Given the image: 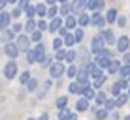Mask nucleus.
I'll use <instances>...</instances> for the list:
<instances>
[{
	"instance_id": "nucleus-41",
	"label": "nucleus",
	"mask_w": 130,
	"mask_h": 120,
	"mask_svg": "<svg viewBox=\"0 0 130 120\" xmlns=\"http://www.w3.org/2000/svg\"><path fill=\"white\" fill-rule=\"evenodd\" d=\"M111 94H113V98H117L121 94V86H119V83H113V86H111Z\"/></svg>"
},
{
	"instance_id": "nucleus-6",
	"label": "nucleus",
	"mask_w": 130,
	"mask_h": 120,
	"mask_svg": "<svg viewBox=\"0 0 130 120\" xmlns=\"http://www.w3.org/2000/svg\"><path fill=\"white\" fill-rule=\"evenodd\" d=\"M117 49H119L121 53L128 51V49H130V38H128V36H121V38L117 39Z\"/></svg>"
},
{
	"instance_id": "nucleus-35",
	"label": "nucleus",
	"mask_w": 130,
	"mask_h": 120,
	"mask_svg": "<svg viewBox=\"0 0 130 120\" xmlns=\"http://www.w3.org/2000/svg\"><path fill=\"white\" fill-rule=\"evenodd\" d=\"M23 28L26 30V32H32V30H36V23H34L32 19H28V21H26V25L23 26Z\"/></svg>"
},
{
	"instance_id": "nucleus-59",
	"label": "nucleus",
	"mask_w": 130,
	"mask_h": 120,
	"mask_svg": "<svg viewBox=\"0 0 130 120\" xmlns=\"http://www.w3.org/2000/svg\"><path fill=\"white\" fill-rule=\"evenodd\" d=\"M57 2H62V4H64V2H68V0H57Z\"/></svg>"
},
{
	"instance_id": "nucleus-61",
	"label": "nucleus",
	"mask_w": 130,
	"mask_h": 120,
	"mask_svg": "<svg viewBox=\"0 0 130 120\" xmlns=\"http://www.w3.org/2000/svg\"><path fill=\"white\" fill-rule=\"evenodd\" d=\"M128 81H130V75H128Z\"/></svg>"
},
{
	"instance_id": "nucleus-50",
	"label": "nucleus",
	"mask_w": 130,
	"mask_h": 120,
	"mask_svg": "<svg viewBox=\"0 0 130 120\" xmlns=\"http://www.w3.org/2000/svg\"><path fill=\"white\" fill-rule=\"evenodd\" d=\"M117 25L119 26H124V25H126V19H124V17H117Z\"/></svg>"
},
{
	"instance_id": "nucleus-21",
	"label": "nucleus",
	"mask_w": 130,
	"mask_h": 120,
	"mask_svg": "<svg viewBox=\"0 0 130 120\" xmlns=\"http://www.w3.org/2000/svg\"><path fill=\"white\" fill-rule=\"evenodd\" d=\"M126 101H128V94H119L117 98H115V105H117V107L126 105Z\"/></svg>"
},
{
	"instance_id": "nucleus-62",
	"label": "nucleus",
	"mask_w": 130,
	"mask_h": 120,
	"mask_svg": "<svg viewBox=\"0 0 130 120\" xmlns=\"http://www.w3.org/2000/svg\"><path fill=\"white\" fill-rule=\"evenodd\" d=\"M28 120H32V118H28Z\"/></svg>"
},
{
	"instance_id": "nucleus-53",
	"label": "nucleus",
	"mask_w": 130,
	"mask_h": 120,
	"mask_svg": "<svg viewBox=\"0 0 130 120\" xmlns=\"http://www.w3.org/2000/svg\"><path fill=\"white\" fill-rule=\"evenodd\" d=\"M66 120H77V116H75V114H68V118Z\"/></svg>"
},
{
	"instance_id": "nucleus-55",
	"label": "nucleus",
	"mask_w": 130,
	"mask_h": 120,
	"mask_svg": "<svg viewBox=\"0 0 130 120\" xmlns=\"http://www.w3.org/2000/svg\"><path fill=\"white\" fill-rule=\"evenodd\" d=\"M38 120H49V116H47V114H42V116H40Z\"/></svg>"
},
{
	"instance_id": "nucleus-48",
	"label": "nucleus",
	"mask_w": 130,
	"mask_h": 120,
	"mask_svg": "<svg viewBox=\"0 0 130 120\" xmlns=\"http://www.w3.org/2000/svg\"><path fill=\"white\" fill-rule=\"evenodd\" d=\"M4 32H6V36H8V39H13V38H15V32H11L10 28H6V30H4Z\"/></svg>"
},
{
	"instance_id": "nucleus-29",
	"label": "nucleus",
	"mask_w": 130,
	"mask_h": 120,
	"mask_svg": "<svg viewBox=\"0 0 130 120\" xmlns=\"http://www.w3.org/2000/svg\"><path fill=\"white\" fill-rule=\"evenodd\" d=\"M57 15H59V8H57V6H51V8H47V11H45V17H51V19H53V17H57Z\"/></svg>"
},
{
	"instance_id": "nucleus-52",
	"label": "nucleus",
	"mask_w": 130,
	"mask_h": 120,
	"mask_svg": "<svg viewBox=\"0 0 130 120\" xmlns=\"http://www.w3.org/2000/svg\"><path fill=\"white\" fill-rule=\"evenodd\" d=\"M28 6V0H19V8H25Z\"/></svg>"
},
{
	"instance_id": "nucleus-44",
	"label": "nucleus",
	"mask_w": 130,
	"mask_h": 120,
	"mask_svg": "<svg viewBox=\"0 0 130 120\" xmlns=\"http://www.w3.org/2000/svg\"><path fill=\"white\" fill-rule=\"evenodd\" d=\"M68 114H70V111H66V107H64V109H60L59 118H60V120H66V118H68Z\"/></svg>"
},
{
	"instance_id": "nucleus-8",
	"label": "nucleus",
	"mask_w": 130,
	"mask_h": 120,
	"mask_svg": "<svg viewBox=\"0 0 130 120\" xmlns=\"http://www.w3.org/2000/svg\"><path fill=\"white\" fill-rule=\"evenodd\" d=\"M10 21H11V15L8 11H0V28L6 30L10 28Z\"/></svg>"
},
{
	"instance_id": "nucleus-23",
	"label": "nucleus",
	"mask_w": 130,
	"mask_h": 120,
	"mask_svg": "<svg viewBox=\"0 0 130 120\" xmlns=\"http://www.w3.org/2000/svg\"><path fill=\"white\" fill-rule=\"evenodd\" d=\"M75 43V39H74V34H64V39H62V45H66V47H72Z\"/></svg>"
},
{
	"instance_id": "nucleus-40",
	"label": "nucleus",
	"mask_w": 130,
	"mask_h": 120,
	"mask_svg": "<svg viewBox=\"0 0 130 120\" xmlns=\"http://www.w3.org/2000/svg\"><path fill=\"white\" fill-rule=\"evenodd\" d=\"M74 39H75V43L83 39V28H77V30L74 32Z\"/></svg>"
},
{
	"instance_id": "nucleus-9",
	"label": "nucleus",
	"mask_w": 130,
	"mask_h": 120,
	"mask_svg": "<svg viewBox=\"0 0 130 120\" xmlns=\"http://www.w3.org/2000/svg\"><path fill=\"white\" fill-rule=\"evenodd\" d=\"M34 56H36V60H40V62L45 58V47H43L42 43H36V47H34Z\"/></svg>"
},
{
	"instance_id": "nucleus-58",
	"label": "nucleus",
	"mask_w": 130,
	"mask_h": 120,
	"mask_svg": "<svg viewBox=\"0 0 130 120\" xmlns=\"http://www.w3.org/2000/svg\"><path fill=\"white\" fill-rule=\"evenodd\" d=\"M124 120H130V114H126V116H124Z\"/></svg>"
},
{
	"instance_id": "nucleus-36",
	"label": "nucleus",
	"mask_w": 130,
	"mask_h": 120,
	"mask_svg": "<svg viewBox=\"0 0 130 120\" xmlns=\"http://www.w3.org/2000/svg\"><path fill=\"white\" fill-rule=\"evenodd\" d=\"M64 73L68 75V77H75V73H77V68H75L74 64H70V68H68V69H64Z\"/></svg>"
},
{
	"instance_id": "nucleus-11",
	"label": "nucleus",
	"mask_w": 130,
	"mask_h": 120,
	"mask_svg": "<svg viewBox=\"0 0 130 120\" xmlns=\"http://www.w3.org/2000/svg\"><path fill=\"white\" fill-rule=\"evenodd\" d=\"M4 51H6V55L10 56V58H17V55H19V51H17L15 43H8V45L4 47Z\"/></svg>"
},
{
	"instance_id": "nucleus-30",
	"label": "nucleus",
	"mask_w": 130,
	"mask_h": 120,
	"mask_svg": "<svg viewBox=\"0 0 130 120\" xmlns=\"http://www.w3.org/2000/svg\"><path fill=\"white\" fill-rule=\"evenodd\" d=\"M30 41H36V43H38V41H42V30H38V28H36V30H32Z\"/></svg>"
},
{
	"instance_id": "nucleus-38",
	"label": "nucleus",
	"mask_w": 130,
	"mask_h": 120,
	"mask_svg": "<svg viewBox=\"0 0 130 120\" xmlns=\"http://www.w3.org/2000/svg\"><path fill=\"white\" fill-rule=\"evenodd\" d=\"M94 100H96V103H98V105H104V101L107 100V98H106L104 92H100V94H96V96H94Z\"/></svg>"
},
{
	"instance_id": "nucleus-25",
	"label": "nucleus",
	"mask_w": 130,
	"mask_h": 120,
	"mask_svg": "<svg viewBox=\"0 0 130 120\" xmlns=\"http://www.w3.org/2000/svg\"><path fill=\"white\" fill-rule=\"evenodd\" d=\"M81 84L79 83H72L70 86H68V90H70V94H81Z\"/></svg>"
},
{
	"instance_id": "nucleus-2",
	"label": "nucleus",
	"mask_w": 130,
	"mask_h": 120,
	"mask_svg": "<svg viewBox=\"0 0 130 120\" xmlns=\"http://www.w3.org/2000/svg\"><path fill=\"white\" fill-rule=\"evenodd\" d=\"M4 77L10 79V81L17 77V64H15L13 60H11V62H8V64L4 66Z\"/></svg>"
},
{
	"instance_id": "nucleus-49",
	"label": "nucleus",
	"mask_w": 130,
	"mask_h": 120,
	"mask_svg": "<svg viewBox=\"0 0 130 120\" xmlns=\"http://www.w3.org/2000/svg\"><path fill=\"white\" fill-rule=\"evenodd\" d=\"M123 62H124V64H130V53H128V51H124V56H123Z\"/></svg>"
},
{
	"instance_id": "nucleus-3",
	"label": "nucleus",
	"mask_w": 130,
	"mask_h": 120,
	"mask_svg": "<svg viewBox=\"0 0 130 120\" xmlns=\"http://www.w3.org/2000/svg\"><path fill=\"white\" fill-rule=\"evenodd\" d=\"M85 8H87V0H72L70 4V11L74 13H83Z\"/></svg>"
},
{
	"instance_id": "nucleus-4",
	"label": "nucleus",
	"mask_w": 130,
	"mask_h": 120,
	"mask_svg": "<svg viewBox=\"0 0 130 120\" xmlns=\"http://www.w3.org/2000/svg\"><path fill=\"white\" fill-rule=\"evenodd\" d=\"M28 45H30V38L28 36H23V34H19V38H17V51H28Z\"/></svg>"
},
{
	"instance_id": "nucleus-57",
	"label": "nucleus",
	"mask_w": 130,
	"mask_h": 120,
	"mask_svg": "<svg viewBox=\"0 0 130 120\" xmlns=\"http://www.w3.org/2000/svg\"><path fill=\"white\" fill-rule=\"evenodd\" d=\"M17 0H6V4H15Z\"/></svg>"
},
{
	"instance_id": "nucleus-32",
	"label": "nucleus",
	"mask_w": 130,
	"mask_h": 120,
	"mask_svg": "<svg viewBox=\"0 0 130 120\" xmlns=\"http://www.w3.org/2000/svg\"><path fill=\"white\" fill-rule=\"evenodd\" d=\"M36 86H38V81L30 77V81L26 83V90H28V92H34V90H36Z\"/></svg>"
},
{
	"instance_id": "nucleus-60",
	"label": "nucleus",
	"mask_w": 130,
	"mask_h": 120,
	"mask_svg": "<svg viewBox=\"0 0 130 120\" xmlns=\"http://www.w3.org/2000/svg\"><path fill=\"white\" fill-rule=\"evenodd\" d=\"M128 94H130V84H128Z\"/></svg>"
},
{
	"instance_id": "nucleus-43",
	"label": "nucleus",
	"mask_w": 130,
	"mask_h": 120,
	"mask_svg": "<svg viewBox=\"0 0 130 120\" xmlns=\"http://www.w3.org/2000/svg\"><path fill=\"white\" fill-rule=\"evenodd\" d=\"M53 49H55V51H57V49H62V39H60V38H55V39H53Z\"/></svg>"
},
{
	"instance_id": "nucleus-22",
	"label": "nucleus",
	"mask_w": 130,
	"mask_h": 120,
	"mask_svg": "<svg viewBox=\"0 0 130 120\" xmlns=\"http://www.w3.org/2000/svg\"><path fill=\"white\" fill-rule=\"evenodd\" d=\"M106 83V75H98V77H94V81H92V88H102V84Z\"/></svg>"
},
{
	"instance_id": "nucleus-31",
	"label": "nucleus",
	"mask_w": 130,
	"mask_h": 120,
	"mask_svg": "<svg viewBox=\"0 0 130 120\" xmlns=\"http://www.w3.org/2000/svg\"><path fill=\"white\" fill-rule=\"evenodd\" d=\"M66 103H68V98H66V96H60L59 100H57V109H64Z\"/></svg>"
},
{
	"instance_id": "nucleus-5",
	"label": "nucleus",
	"mask_w": 130,
	"mask_h": 120,
	"mask_svg": "<svg viewBox=\"0 0 130 120\" xmlns=\"http://www.w3.org/2000/svg\"><path fill=\"white\" fill-rule=\"evenodd\" d=\"M102 49H104V39H102L100 36H94L92 41H91V51L96 55V53H100Z\"/></svg>"
},
{
	"instance_id": "nucleus-54",
	"label": "nucleus",
	"mask_w": 130,
	"mask_h": 120,
	"mask_svg": "<svg viewBox=\"0 0 130 120\" xmlns=\"http://www.w3.org/2000/svg\"><path fill=\"white\" fill-rule=\"evenodd\" d=\"M6 6V0H0V11H2V8Z\"/></svg>"
},
{
	"instance_id": "nucleus-10",
	"label": "nucleus",
	"mask_w": 130,
	"mask_h": 120,
	"mask_svg": "<svg viewBox=\"0 0 130 120\" xmlns=\"http://www.w3.org/2000/svg\"><path fill=\"white\" fill-rule=\"evenodd\" d=\"M60 26H62V19H60L59 15H57V17H53V21L47 25V30H51V32L55 34V30H59Z\"/></svg>"
},
{
	"instance_id": "nucleus-13",
	"label": "nucleus",
	"mask_w": 130,
	"mask_h": 120,
	"mask_svg": "<svg viewBox=\"0 0 130 120\" xmlns=\"http://www.w3.org/2000/svg\"><path fill=\"white\" fill-rule=\"evenodd\" d=\"M75 26H77V19H75L74 15H66V21H64V28H70V30H74Z\"/></svg>"
},
{
	"instance_id": "nucleus-16",
	"label": "nucleus",
	"mask_w": 130,
	"mask_h": 120,
	"mask_svg": "<svg viewBox=\"0 0 130 120\" xmlns=\"http://www.w3.org/2000/svg\"><path fill=\"white\" fill-rule=\"evenodd\" d=\"M89 109V100L87 98H81V100L75 103V111H87Z\"/></svg>"
},
{
	"instance_id": "nucleus-1",
	"label": "nucleus",
	"mask_w": 130,
	"mask_h": 120,
	"mask_svg": "<svg viewBox=\"0 0 130 120\" xmlns=\"http://www.w3.org/2000/svg\"><path fill=\"white\" fill-rule=\"evenodd\" d=\"M64 64H62L60 60H57V62H51L49 64V75H51V79H59L64 75Z\"/></svg>"
},
{
	"instance_id": "nucleus-56",
	"label": "nucleus",
	"mask_w": 130,
	"mask_h": 120,
	"mask_svg": "<svg viewBox=\"0 0 130 120\" xmlns=\"http://www.w3.org/2000/svg\"><path fill=\"white\" fill-rule=\"evenodd\" d=\"M45 2H47V4H51V6H53V4H57V0H45Z\"/></svg>"
},
{
	"instance_id": "nucleus-33",
	"label": "nucleus",
	"mask_w": 130,
	"mask_h": 120,
	"mask_svg": "<svg viewBox=\"0 0 130 120\" xmlns=\"http://www.w3.org/2000/svg\"><path fill=\"white\" fill-rule=\"evenodd\" d=\"M64 60H68L70 64H72V62L75 60V51H74V49H70V51H66V55H64Z\"/></svg>"
},
{
	"instance_id": "nucleus-34",
	"label": "nucleus",
	"mask_w": 130,
	"mask_h": 120,
	"mask_svg": "<svg viewBox=\"0 0 130 120\" xmlns=\"http://www.w3.org/2000/svg\"><path fill=\"white\" fill-rule=\"evenodd\" d=\"M59 13H60V15H70V4H68V2H64V4L60 6Z\"/></svg>"
},
{
	"instance_id": "nucleus-26",
	"label": "nucleus",
	"mask_w": 130,
	"mask_h": 120,
	"mask_svg": "<svg viewBox=\"0 0 130 120\" xmlns=\"http://www.w3.org/2000/svg\"><path fill=\"white\" fill-rule=\"evenodd\" d=\"M34 11H36V15H40V17H45L47 6H45V4H38V6L34 8Z\"/></svg>"
},
{
	"instance_id": "nucleus-14",
	"label": "nucleus",
	"mask_w": 130,
	"mask_h": 120,
	"mask_svg": "<svg viewBox=\"0 0 130 120\" xmlns=\"http://www.w3.org/2000/svg\"><path fill=\"white\" fill-rule=\"evenodd\" d=\"M77 75V83L81 84V86H85V84H89V73L85 71V69H81L79 73H75Z\"/></svg>"
},
{
	"instance_id": "nucleus-12",
	"label": "nucleus",
	"mask_w": 130,
	"mask_h": 120,
	"mask_svg": "<svg viewBox=\"0 0 130 120\" xmlns=\"http://www.w3.org/2000/svg\"><path fill=\"white\" fill-rule=\"evenodd\" d=\"M87 8H89V10L98 11V10L104 8V2H102V0H87Z\"/></svg>"
},
{
	"instance_id": "nucleus-47",
	"label": "nucleus",
	"mask_w": 130,
	"mask_h": 120,
	"mask_svg": "<svg viewBox=\"0 0 130 120\" xmlns=\"http://www.w3.org/2000/svg\"><path fill=\"white\" fill-rule=\"evenodd\" d=\"M36 28H38V30H45L47 28V23H45V21H40V23L36 25Z\"/></svg>"
},
{
	"instance_id": "nucleus-24",
	"label": "nucleus",
	"mask_w": 130,
	"mask_h": 120,
	"mask_svg": "<svg viewBox=\"0 0 130 120\" xmlns=\"http://www.w3.org/2000/svg\"><path fill=\"white\" fill-rule=\"evenodd\" d=\"M100 38L106 39V41H113V34H111V30H107V28L100 30Z\"/></svg>"
},
{
	"instance_id": "nucleus-37",
	"label": "nucleus",
	"mask_w": 130,
	"mask_h": 120,
	"mask_svg": "<svg viewBox=\"0 0 130 120\" xmlns=\"http://www.w3.org/2000/svg\"><path fill=\"white\" fill-rule=\"evenodd\" d=\"M19 81H21V84H26L30 81V71H23V73H21V77H19Z\"/></svg>"
},
{
	"instance_id": "nucleus-39",
	"label": "nucleus",
	"mask_w": 130,
	"mask_h": 120,
	"mask_svg": "<svg viewBox=\"0 0 130 120\" xmlns=\"http://www.w3.org/2000/svg\"><path fill=\"white\" fill-rule=\"evenodd\" d=\"M25 13H26V17H28V19H32V17L36 15L34 6H25Z\"/></svg>"
},
{
	"instance_id": "nucleus-46",
	"label": "nucleus",
	"mask_w": 130,
	"mask_h": 120,
	"mask_svg": "<svg viewBox=\"0 0 130 120\" xmlns=\"http://www.w3.org/2000/svg\"><path fill=\"white\" fill-rule=\"evenodd\" d=\"M21 30H23V25H19V23H15L11 26V32H15V34H21Z\"/></svg>"
},
{
	"instance_id": "nucleus-7",
	"label": "nucleus",
	"mask_w": 130,
	"mask_h": 120,
	"mask_svg": "<svg viewBox=\"0 0 130 120\" xmlns=\"http://www.w3.org/2000/svg\"><path fill=\"white\" fill-rule=\"evenodd\" d=\"M91 25H92V26H96V28H102V26L106 25V19L96 11V13H92V17H91Z\"/></svg>"
},
{
	"instance_id": "nucleus-27",
	"label": "nucleus",
	"mask_w": 130,
	"mask_h": 120,
	"mask_svg": "<svg viewBox=\"0 0 130 120\" xmlns=\"http://www.w3.org/2000/svg\"><path fill=\"white\" fill-rule=\"evenodd\" d=\"M117 73L121 75V77H128V75H130V64H124V66H121Z\"/></svg>"
},
{
	"instance_id": "nucleus-45",
	"label": "nucleus",
	"mask_w": 130,
	"mask_h": 120,
	"mask_svg": "<svg viewBox=\"0 0 130 120\" xmlns=\"http://www.w3.org/2000/svg\"><path fill=\"white\" fill-rule=\"evenodd\" d=\"M64 55H66V51H64V49H57V60H64Z\"/></svg>"
},
{
	"instance_id": "nucleus-28",
	"label": "nucleus",
	"mask_w": 130,
	"mask_h": 120,
	"mask_svg": "<svg viewBox=\"0 0 130 120\" xmlns=\"http://www.w3.org/2000/svg\"><path fill=\"white\" fill-rule=\"evenodd\" d=\"M102 107H104L106 111H111V109H115V107H117V105H115V98H111V100H106Z\"/></svg>"
},
{
	"instance_id": "nucleus-18",
	"label": "nucleus",
	"mask_w": 130,
	"mask_h": 120,
	"mask_svg": "<svg viewBox=\"0 0 130 120\" xmlns=\"http://www.w3.org/2000/svg\"><path fill=\"white\" fill-rule=\"evenodd\" d=\"M117 11H115V10H107V13H106V17H104V19H106V23H115V21H117Z\"/></svg>"
},
{
	"instance_id": "nucleus-42",
	"label": "nucleus",
	"mask_w": 130,
	"mask_h": 120,
	"mask_svg": "<svg viewBox=\"0 0 130 120\" xmlns=\"http://www.w3.org/2000/svg\"><path fill=\"white\" fill-rule=\"evenodd\" d=\"M26 60H28V64H34V62H36L34 51H30V49H28V51H26Z\"/></svg>"
},
{
	"instance_id": "nucleus-19",
	"label": "nucleus",
	"mask_w": 130,
	"mask_h": 120,
	"mask_svg": "<svg viewBox=\"0 0 130 120\" xmlns=\"http://www.w3.org/2000/svg\"><path fill=\"white\" fill-rule=\"evenodd\" d=\"M119 68H121V64H119V62L117 60H113V58H111V62H109V64H107V71H109V73H117L119 71Z\"/></svg>"
},
{
	"instance_id": "nucleus-17",
	"label": "nucleus",
	"mask_w": 130,
	"mask_h": 120,
	"mask_svg": "<svg viewBox=\"0 0 130 120\" xmlns=\"http://www.w3.org/2000/svg\"><path fill=\"white\" fill-rule=\"evenodd\" d=\"M107 116H109V111H106L104 107H98L96 114H94V118H96V120H106Z\"/></svg>"
},
{
	"instance_id": "nucleus-15",
	"label": "nucleus",
	"mask_w": 130,
	"mask_h": 120,
	"mask_svg": "<svg viewBox=\"0 0 130 120\" xmlns=\"http://www.w3.org/2000/svg\"><path fill=\"white\" fill-rule=\"evenodd\" d=\"M77 25H79V26H83V28H85L87 25H91V17H89L87 13L83 11L81 15H79V19H77Z\"/></svg>"
},
{
	"instance_id": "nucleus-20",
	"label": "nucleus",
	"mask_w": 130,
	"mask_h": 120,
	"mask_svg": "<svg viewBox=\"0 0 130 120\" xmlns=\"http://www.w3.org/2000/svg\"><path fill=\"white\" fill-rule=\"evenodd\" d=\"M81 94H83V98H87V100H91V98H94V90H92L89 84H85V86L81 88Z\"/></svg>"
},
{
	"instance_id": "nucleus-51",
	"label": "nucleus",
	"mask_w": 130,
	"mask_h": 120,
	"mask_svg": "<svg viewBox=\"0 0 130 120\" xmlns=\"http://www.w3.org/2000/svg\"><path fill=\"white\" fill-rule=\"evenodd\" d=\"M19 15H21V8H17V10H13V11H11V17H15V19H17Z\"/></svg>"
}]
</instances>
